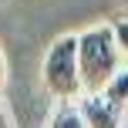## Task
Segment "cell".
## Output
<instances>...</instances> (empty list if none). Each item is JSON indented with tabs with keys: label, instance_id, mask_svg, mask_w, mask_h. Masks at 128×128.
I'll return each mask as SVG.
<instances>
[{
	"label": "cell",
	"instance_id": "3",
	"mask_svg": "<svg viewBox=\"0 0 128 128\" xmlns=\"http://www.w3.org/2000/svg\"><path fill=\"white\" fill-rule=\"evenodd\" d=\"M78 111H81L88 128H118L125 111L118 104H111L104 94H81L78 98Z\"/></svg>",
	"mask_w": 128,
	"mask_h": 128
},
{
	"label": "cell",
	"instance_id": "1",
	"mask_svg": "<svg viewBox=\"0 0 128 128\" xmlns=\"http://www.w3.org/2000/svg\"><path fill=\"white\" fill-rule=\"evenodd\" d=\"M78 64H81L84 94H101L108 88V81L125 68L111 24H98L78 34Z\"/></svg>",
	"mask_w": 128,
	"mask_h": 128
},
{
	"label": "cell",
	"instance_id": "6",
	"mask_svg": "<svg viewBox=\"0 0 128 128\" xmlns=\"http://www.w3.org/2000/svg\"><path fill=\"white\" fill-rule=\"evenodd\" d=\"M111 30H115L118 51H122V58H125V68H128V14H125V17H115V20H111Z\"/></svg>",
	"mask_w": 128,
	"mask_h": 128
},
{
	"label": "cell",
	"instance_id": "4",
	"mask_svg": "<svg viewBox=\"0 0 128 128\" xmlns=\"http://www.w3.org/2000/svg\"><path fill=\"white\" fill-rule=\"evenodd\" d=\"M101 94L108 98L111 104H118L122 111H128V68H122L115 78H111V81H108V88H104Z\"/></svg>",
	"mask_w": 128,
	"mask_h": 128
},
{
	"label": "cell",
	"instance_id": "7",
	"mask_svg": "<svg viewBox=\"0 0 128 128\" xmlns=\"http://www.w3.org/2000/svg\"><path fill=\"white\" fill-rule=\"evenodd\" d=\"M4 81H7V58H4V51H0V88H4Z\"/></svg>",
	"mask_w": 128,
	"mask_h": 128
},
{
	"label": "cell",
	"instance_id": "2",
	"mask_svg": "<svg viewBox=\"0 0 128 128\" xmlns=\"http://www.w3.org/2000/svg\"><path fill=\"white\" fill-rule=\"evenodd\" d=\"M40 78H44L47 94L61 104H74L84 94L81 64H78V34H61L47 47L44 64H40Z\"/></svg>",
	"mask_w": 128,
	"mask_h": 128
},
{
	"label": "cell",
	"instance_id": "8",
	"mask_svg": "<svg viewBox=\"0 0 128 128\" xmlns=\"http://www.w3.org/2000/svg\"><path fill=\"white\" fill-rule=\"evenodd\" d=\"M0 128H10V118L7 115H0Z\"/></svg>",
	"mask_w": 128,
	"mask_h": 128
},
{
	"label": "cell",
	"instance_id": "5",
	"mask_svg": "<svg viewBox=\"0 0 128 128\" xmlns=\"http://www.w3.org/2000/svg\"><path fill=\"white\" fill-rule=\"evenodd\" d=\"M51 128H88L84 118H81V111H78V101L74 104H61L54 111V118H51Z\"/></svg>",
	"mask_w": 128,
	"mask_h": 128
}]
</instances>
